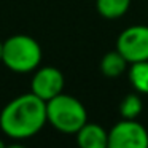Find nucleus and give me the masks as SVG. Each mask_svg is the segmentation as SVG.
<instances>
[{
    "instance_id": "f257e3e1",
    "label": "nucleus",
    "mask_w": 148,
    "mask_h": 148,
    "mask_svg": "<svg viewBox=\"0 0 148 148\" xmlns=\"http://www.w3.org/2000/svg\"><path fill=\"white\" fill-rule=\"evenodd\" d=\"M46 123V102L34 92L14 97L0 112V129L13 140L34 137L45 127Z\"/></svg>"
},
{
    "instance_id": "f03ea898",
    "label": "nucleus",
    "mask_w": 148,
    "mask_h": 148,
    "mask_svg": "<svg viewBox=\"0 0 148 148\" xmlns=\"http://www.w3.org/2000/svg\"><path fill=\"white\" fill-rule=\"evenodd\" d=\"M43 53L34 37L16 34L3 42L2 64L14 73H29L40 67Z\"/></svg>"
},
{
    "instance_id": "7ed1b4c3",
    "label": "nucleus",
    "mask_w": 148,
    "mask_h": 148,
    "mask_svg": "<svg viewBox=\"0 0 148 148\" xmlns=\"http://www.w3.org/2000/svg\"><path fill=\"white\" fill-rule=\"evenodd\" d=\"M48 123L64 134H77L78 129L88 123V112L84 105L70 94H58L46 102Z\"/></svg>"
},
{
    "instance_id": "20e7f679",
    "label": "nucleus",
    "mask_w": 148,
    "mask_h": 148,
    "mask_svg": "<svg viewBox=\"0 0 148 148\" xmlns=\"http://www.w3.org/2000/svg\"><path fill=\"white\" fill-rule=\"evenodd\" d=\"M116 49L129 64L148 61V26H131L119 34Z\"/></svg>"
},
{
    "instance_id": "39448f33",
    "label": "nucleus",
    "mask_w": 148,
    "mask_h": 148,
    "mask_svg": "<svg viewBox=\"0 0 148 148\" xmlns=\"http://www.w3.org/2000/svg\"><path fill=\"white\" fill-rule=\"evenodd\" d=\"M110 148H148V131L135 119L123 118L108 132Z\"/></svg>"
},
{
    "instance_id": "423d86ee",
    "label": "nucleus",
    "mask_w": 148,
    "mask_h": 148,
    "mask_svg": "<svg viewBox=\"0 0 148 148\" xmlns=\"http://www.w3.org/2000/svg\"><path fill=\"white\" fill-rule=\"evenodd\" d=\"M64 75L59 69L46 65V67H38L34 70V77L30 81V92L38 96L45 102L56 97L64 91Z\"/></svg>"
},
{
    "instance_id": "0eeeda50",
    "label": "nucleus",
    "mask_w": 148,
    "mask_h": 148,
    "mask_svg": "<svg viewBox=\"0 0 148 148\" xmlns=\"http://www.w3.org/2000/svg\"><path fill=\"white\" fill-rule=\"evenodd\" d=\"M75 135H77V143L81 148L108 147V132L96 123H84Z\"/></svg>"
},
{
    "instance_id": "6e6552de",
    "label": "nucleus",
    "mask_w": 148,
    "mask_h": 148,
    "mask_svg": "<svg viewBox=\"0 0 148 148\" xmlns=\"http://www.w3.org/2000/svg\"><path fill=\"white\" fill-rule=\"evenodd\" d=\"M127 64L129 62L124 59V56L118 49H115V51L107 53L102 58V61H100V72L108 78H116L126 70Z\"/></svg>"
},
{
    "instance_id": "1a4fd4ad",
    "label": "nucleus",
    "mask_w": 148,
    "mask_h": 148,
    "mask_svg": "<svg viewBox=\"0 0 148 148\" xmlns=\"http://www.w3.org/2000/svg\"><path fill=\"white\" fill-rule=\"evenodd\" d=\"M132 0H96V8L100 16L107 19H118L127 13Z\"/></svg>"
},
{
    "instance_id": "9d476101",
    "label": "nucleus",
    "mask_w": 148,
    "mask_h": 148,
    "mask_svg": "<svg viewBox=\"0 0 148 148\" xmlns=\"http://www.w3.org/2000/svg\"><path fill=\"white\" fill-rule=\"evenodd\" d=\"M129 81L138 94H148V61L131 64L127 72Z\"/></svg>"
},
{
    "instance_id": "9b49d317",
    "label": "nucleus",
    "mask_w": 148,
    "mask_h": 148,
    "mask_svg": "<svg viewBox=\"0 0 148 148\" xmlns=\"http://www.w3.org/2000/svg\"><path fill=\"white\" fill-rule=\"evenodd\" d=\"M143 110V102L138 92L127 94L119 103V115L126 119H135Z\"/></svg>"
},
{
    "instance_id": "f8f14e48",
    "label": "nucleus",
    "mask_w": 148,
    "mask_h": 148,
    "mask_svg": "<svg viewBox=\"0 0 148 148\" xmlns=\"http://www.w3.org/2000/svg\"><path fill=\"white\" fill-rule=\"evenodd\" d=\"M2 51H3V42H0V62H2Z\"/></svg>"
},
{
    "instance_id": "ddd939ff",
    "label": "nucleus",
    "mask_w": 148,
    "mask_h": 148,
    "mask_svg": "<svg viewBox=\"0 0 148 148\" xmlns=\"http://www.w3.org/2000/svg\"><path fill=\"white\" fill-rule=\"evenodd\" d=\"M3 147H5V142L2 140V138H0V148H3Z\"/></svg>"
}]
</instances>
